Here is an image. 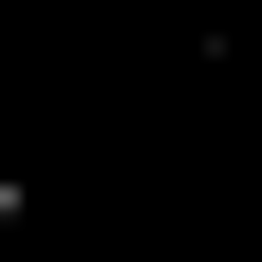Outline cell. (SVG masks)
<instances>
[{"instance_id": "cell-1", "label": "cell", "mask_w": 262, "mask_h": 262, "mask_svg": "<svg viewBox=\"0 0 262 262\" xmlns=\"http://www.w3.org/2000/svg\"><path fill=\"white\" fill-rule=\"evenodd\" d=\"M0 19H19V0H0Z\"/></svg>"}]
</instances>
